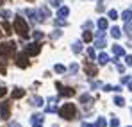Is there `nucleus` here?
<instances>
[{
	"mask_svg": "<svg viewBox=\"0 0 132 127\" xmlns=\"http://www.w3.org/2000/svg\"><path fill=\"white\" fill-rule=\"evenodd\" d=\"M59 115H61L63 118H66V120H73L75 115H77V109H75V106H73L71 102H68V104H64V106L59 109Z\"/></svg>",
	"mask_w": 132,
	"mask_h": 127,
	"instance_id": "obj_2",
	"label": "nucleus"
},
{
	"mask_svg": "<svg viewBox=\"0 0 132 127\" xmlns=\"http://www.w3.org/2000/svg\"><path fill=\"white\" fill-rule=\"evenodd\" d=\"M82 40H84V41H91V40H93V36H91V32H89V31H84Z\"/></svg>",
	"mask_w": 132,
	"mask_h": 127,
	"instance_id": "obj_24",
	"label": "nucleus"
},
{
	"mask_svg": "<svg viewBox=\"0 0 132 127\" xmlns=\"http://www.w3.org/2000/svg\"><path fill=\"white\" fill-rule=\"evenodd\" d=\"M14 50H16V45L11 43V41L0 45V56H2V57H11V56L14 54Z\"/></svg>",
	"mask_w": 132,
	"mask_h": 127,
	"instance_id": "obj_3",
	"label": "nucleus"
},
{
	"mask_svg": "<svg viewBox=\"0 0 132 127\" xmlns=\"http://www.w3.org/2000/svg\"><path fill=\"white\" fill-rule=\"evenodd\" d=\"M52 5H54V7H59V5H61V0H52Z\"/></svg>",
	"mask_w": 132,
	"mask_h": 127,
	"instance_id": "obj_35",
	"label": "nucleus"
},
{
	"mask_svg": "<svg viewBox=\"0 0 132 127\" xmlns=\"http://www.w3.org/2000/svg\"><path fill=\"white\" fill-rule=\"evenodd\" d=\"M39 52H41V43H30L25 48V54L27 56H38Z\"/></svg>",
	"mask_w": 132,
	"mask_h": 127,
	"instance_id": "obj_4",
	"label": "nucleus"
},
{
	"mask_svg": "<svg viewBox=\"0 0 132 127\" xmlns=\"http://www.w3.org/2000/svg\"><path fill=\"white\" fill-rule=\"evenodd\" d=\"M70 70H71V72H73V73H75V72H77V70H79V66H77V64H71V66H70Z\"/></svg>",
	"mask_w": 132,
	"mask_h": 127,
	"instance_id": "obj_37",
	"label": "nucleus"
},
{
	"mask_svg": "<svg viewBox=\"0 0 132 127\" xmlns=\"http://www.w3.org/2000/svg\"><path fill=\"white\" fill-rule=\"evenodd\" d=\"M32 36H34L36 40H41V38H43V32H39V31H36V32H32Z\"/></svg>",
	"mask_w": 132,
	"mask_h": 127,
	"instance_id": "obj_29",
	"label": "nucleus"
},
{
	"mask_svg": "<svg viewBox=\"0 0 132 127\" xmlns=\"http://www.w3.org/2000/svg\"><path fill=\"white\" fill-rule=\"evenodd\" d=\"M32 127H43L41 124H32Z\"/></svg>",
	"mask_w": 132,
	"mask_h": 127,
	"instance_id": "obj_42",
	"label": "nucleus"
},
{
	"mask_svg": "<svg viewBox=\"0 0 132 127\" xmlns=\"http://www.w3.org/2000/svg\"><path fill=\"white\" fill-rule=\"evenodd\" d=\"M23 95H25V89H22V88H18V89L13 91V99H22Z\"/></svg>",
	"mask_w": 132,
	"mask_h": 127,
	"instance_id": "obj_11",
	"label": "nucleus"
},
{
	"mask_svg": "<svg viewBox=\"0 0 132 127\" xmlns=\"http://www.w3.org/2000/svg\"><path fill=\"white\" fill-rule=\"evenodd\" d=\"M16 66H20V68H27V66H29L27 54H20V56L16 57Z\"/></svg>",
	"mask_w": 132,
	"mask_h": 127,
	"instance_id": "obj_5",
	"label": "nucleus"
},
{
	"mask_svg": "<svg viewBox=\"0 0 132 127\" xmlns=\"http://www.w3.org/2000/svg\"><path fill=\"white\" fill-rule=\"evenodd\" d=\"M125 34H127L129 38H132V25L129 23V21L125 23Z\"/></svg>",
	"mask_w": 132,
	"mask_h": 127,
	"instance_id": "obj_23",
	"label": "nucleus"
},
{
	"mask_svg": "<svg viewBox=\"0 0 132 127\" xmlns=\"http://www.w3.org/2000/svg\"><path fill=\"white\" fill-rule=\"evenodd\" d=\"M55 25H66V20L64 18H59V20H55Z\"/></svg>",
	"mask_w": 132,
	"mask_h": 127,
	"instance_id": "obj_33",
	"label": "nucleus"
},
{
	"mask_svg": "<svg viewBox=\"0 0 132 127\" xmlns=\"http://www.w3.org/2000/svg\"><path fill=\"white\" fill-rule=\"evenodd\" d=\"M98 63L100 64H107L109 63V56H107V54H100V56H98Z\"/></svg>",
	"mask_w": 132,
	"mask_h": 127,
	"instance_id": "obj_16",
	"label": "nucleus"
},
{
	"mask_svg": "<svg viewBox=\"0 0 132 127\" xmlns=\"http://www.w3.org/2000/svg\"><path fill=\"white\" fill-rule=\"evenodd\" d=\"M114 104H116V106H120V107H123V106H125L123 97H114Z\"/></svg>",
	"mask_w": 132,
	"mask_h": 127,
	"instance_id": "obj_22",
	"label": "nucleus"
},
{
	"mask_svg": "<svg viewBox=\"0 0 132 127\" xmlns=\"http://www.w3.org/2000/svg\"><path fill=\"white\" fill-rule=\"evenodd\" d=\"M52 127H59V125H52Z\"/></svg>",
	"mask_w": 132,
	"mask_h": 127,
	"instance_id": "obj_46",
	"label": "nucleus"
},
{
	"mask_svg": "<svg viewBox=\"0 0 132 127\" xmlns=\"http://www.w3.org/2000/svg\"><path fill=\"white\" fill-rule=\"evenodd\" d=\"M84 127H95V125H91V124H84Z\"/></svg>",
	"mask_w": 132,
	"mask_h": 127,
	"instance_id": "obj_43",
	"label": "nucleus"
},
{
	"mask_svg": "<svg viewBox=\"0 0 132 127\" xmlns=\"http://www.w3.org/2000/svg\"><path fill=\"white\" fill-rule=\"evenodd\" d=\"M54 70H55L57 73H63V72H64L66 68H64V66H63V64H55V66H54Z\"/></svg>",
	"mask_w": 132,
	"mask_h": 127,
	"instance_id": "obj_26",
	"label": "nucleus"
},
{
	"mask_svg": "<svg viewBox=\"0 0 132 127\" xmlns=\"http://www.w3.org/2000/svg\"><path fill=\"white\" fill-rule=\"evenodd\" d=\"M55 99H48V104H46V109L45 111H48V113H54V111H57V107H55Z\"/></svg>",
	"mask_w": 132,
	"mask_h": 127,
	"instance_id": "obj_9",
	"label": "nucleus"
},
{
	"mask_svg": "<svg viewBox=\"0 0 132 127\" xmlns=\"http://www.w3.org/2000/svg\"><path fill=\"white\" fill-rule=\"evenodd\" d=\"M0 4H4V0H0Z\"/></svg>",
	"mask_w": 132,
	"mask_h": 127,
	"instance_id": "obj_45",
	"label": "nucleus"
},
{
	"mask_svg": "<svg viewBox=\"0 0 132 127\" xmlns=\"http://www.w3.org/2000/svg\"><path fill=\"white\" fill-rule=\"evenodd\" d=\"M71 50H73V54H79V52L82 50V43L75 41V43H73V47H71Z\"/></svg>",
	"mask_w": 132,
	"mask_h": 127,
	"instance_id": "obj_15",
	"label": "nucleus"
},
{
	"mask_svg": "<svg viewBox=\"0 0 132 127\" xmlns=\"http://www.w3.org/2000/svg\"><path fill=\"white\" fill-rule=\"evenodd\" d=\"M45 102H43V99L41 97H34L32 99V106H43Z\"/></svg>",
	"mask_w": 132,
	"mask_h": 127,
	"instance_id": "obj_21",
	"label": "nucleus"
},
{
	"mask_svg": "<svg viewBox=\"0 0 132 127\" xmlns=\"http://www.w3.org/2000/svg\"><path fill=\"white\" fill-rule=\"evenodd\" d=\"M96 25H98V29H100V31H105V29H107V20H105V18H100Z\"/></svg>",
	"mask_w": 132,
	"mask_h": 127,
	"instance_id": "obj_17",
	"label": "nucleus"
},
{
	"mask_svg": "<svg viewBox=\"0 0 132 127\" xmlns=\"http://www.w3.org/2000/svg\"><path fill=\"white\" fill-rule=\"evenodd\" d=\"M127 64L132 66V56H127Z\"/></svg>",
	"mask_w": 132,
	"mask_h": 127,
	"instance_id": "obj_40",
	"label": "nucleus"
},
{
	"mask_svg": "<svg viewBox=\"0 0 132 127\" xmlns=\"http://www.w3.org/2000/svg\"><path fill=\"white\" fill-rule=\"evenodd\" d=\"M112 54H114L116 57H120V56H125V50H123V47H120V45H112Z\"/></svg>",
	"mask_w": 132,
	"mask_h": 127,
	"instance_id": "obj_10",
	"label": "nucleus"
},
{
	"mask_svg": "<svg viewBox=\"0 0 132 127\" xmlns=\"http://www.w3.org/2000/svg\"><path fill=\"white\" fill-rule=\"evenodd\" d=\"M2 29H4V32H5V34H9V32H11V27H9V23H2Z\"/></svg>",
	"mask_w": 132,
	"mask_h": 127,
	"instance_id": "obj_28",
	"label": "nucleus"
},
{
	"mask_svg": "<svg viewBox=\"0 0 132 127\" xmlns=\"http://www.w3.org/2000/svg\"><path fill=\"white\" fill-rule=\"evenodd\" d=\"M68 13H70V9H68V7H61V9L57 11V16H59V18H66V16H68Z\"/></svg>",
	"mask_w": 132,
	"mask_h": 127,
	"instance_id": "obj_12",
	"label": "nucleus"
},
{
	"mask_svg": "<svg viewBox=\"0 0 132 127\" xmlns=\"http://www.w3.org/2000/svg\"><path fill=\"white\" fill-rule=\"evenodd\" d=\"M61 34H63V32H61V31H55V32H54V34H52V38H54V40H55V38H59V36H61Z\"/></svg>",
	"mask_w": 132,
	"mask_h": 127,
	"instance_id": "obj_34",
	"label": "nucleus"
},
{
	"mask_svg": "<svg viewBox=\"0 0 132 127\" xmlns=\"http://www.w3.org/2000/svg\"><path fill=\"white\" fill-rule=\"evenodd\" d=\"M118 124H120L118 118H111V127H118Z\"/></svg>",
	"mask_w": 132,
	"mask_h": 127,
	"instance_id": "obj_31",
	"label": "nucleus"
},
{
	"mask_svg": "<svg viewBox=\"0 0 132 127\" xmlns=\"http://www.w3.org/2000/svg\"><path fill=\"white\" fill-rule=\"evenodd\" d=\"M30 122H32V124H39V122H43V115H39V113H36V115H32V118H30Z\"/></svg>",
	"mask_w": 132,
	"mask_h": 127,
	"instance_id": "obj_14",
	"label": "nucleus"
},
{
	"mask_svg": "<svg viewBox=\"0 0 132 127\" xmlns=\"http://www.w3.org/2000/svg\"><path fill=\"white\" fill-rule=\"evenodd\" d=\"M104 89H105V91H111V89H114V86H111V84H105V86H104Z\"/></svg>",
	"mask_w": 132,
	"mask_h": 127,
	"instance_id": "obj_36",
	"label": "nucleus"
},
{
	"mask_svg": "<svg viewBox=\"0 0 132 127\" xmlns=\"http://www.w3.org/2000/svg\"><path fill=\"white\" fill-rule=\"evenodd\" d=\"M121 18H123L125 21H130L132 20V11H129V9L123 11V13H121Z\"/></svg>",
	"mask_w": 132,
	"mask_h": 127,
	"instance_id": "obj_19",
	"label": "nucleus"
},
{
	"mask_svg": "<svg viewBox=\"0 0 132 127\" xmlns=\"http://www.w3.org/2000/svg\"><path fill=\"white\" fill-rule=\"evenodd\" d=\"M57 89H59V93H61V95H64V97H70V95H73V88H68V86L57 84Z\"/></svg>",
	"mask_w": 132,
	"mask_h": 127,
	"instance_id": "obj_6",
	"label": "nucleus"
},
{
	"mask_svg": "<svg viewBox=\"0 0 132 127\" xmlns=\"http://www.w3.org/2000/svg\"><path fill=\"white\" fill-rule=\"evenodd\" d=\"M105 125H107V122H105L104 116H100V118L96 120V124H95V127H105Z\"/></svg>",
	"mask_w": 132,
	"mask_h": 127,
	"instance_id": "obj_20",
	"label": "nucleus"
},
{
	"mask_svg": "<svg viewBox=\"0 0 132 127\" xmlns=\"http://www.w3.org/2000/svg\"><path fill=\"white\" fill-rule=\"evenodd\" d=\"M130 83V75H125V77H121V84H129Z\"/></svg>",
	"mask_w": 132,
	"mask_h": 127,
	"instance_id": "obj_30",
	"label": "nucleus"
},
{
	"mask_svg": "<svg viewBox=\"0 0 132 127\" xmlns=\"http://www.w3.org/2000/svg\"><path fill=\"white\" fill-rule=\"evenodd\" d=\"M5 91H7V89H5L4 86H0V97H4V95H5Z\"/></svg>",
	"mask_w": 132,
	"mask_h": 127,
	"instance_id": "obj_38",
	"label": "nucleus"
},
{
	"mask_svg": "<svg viewBox=\"0 0 132 127\" xmlns=\"http://www.w3.org/2000/svg\"><path fill=\"white\" fill-rule=\"evenodd\" d=\"M0 115H2V118H9V102L0 104Z\"/></svg>",
	"mask_w": 132,
	"mask_h": 127,
	"instance_id": "obj_8",
	"label": "nucleus"
},
{
	"mask_svg": "<svg viewBox=\"0 0 132 127\" xmlns=\"http://www.w3.org/2000/svg\"><path fill=\"white\" fill-rule=\"evenodd\" d=\"M105 45H107V43H105L104 38H96V41H95V47H96V48H104Z\"/></svg>",
	"mask_w": 132,
	"mask_h": 127,
	"instance_id": "obj_18",
	"label": "nucleus"
},
{
	"mask_svg": "<svg viewBox=\"0 0 132 127\" xmlns=\"http://www.w3.org/2000/svg\"><path fill=\"white\" fill-rule=\"evenodd\" d=\"M109 18H111V20H116V18H118V13H116L114 9H111V11H109Z\"/></svg>",
	"mask_w": 132,
	"mask_h": 127,
	"instance_id": "obj_27",
	"label": "nucleus"
},
{
	"mask_svg": "<svg viewBox=\"0 0 132 127\" xmlns=\"http://www.w3.org/2000/svg\"><path fill=\"white\" fill-rule=\"evenodd\" d=\"M111 36H112L114 40H118V38L121 36V31H120L118 27H112V29H111Z\"/></svg>",
	"mask_w": 132,
	"mask_h": 127,
	"instance_id": "obj_13",
	"label": "nucleus"
},
{
	"mask_svg": "<svg viewBox=\"0 0 132 127\" xmlns=\"http://www.w3.org/2000/svg\"><path fill=\"white\" fill-rule=\"evenodd\" d=\"M89 100H91V97H89V95H80V102H82V104H84V106H86V104H88Z\"/></svg>",
	"mask_w": 132,
	"mask_h": 127,
	"instance_id": "obj_25",
	"label": "nucleus"
},
{
	"mask_svg": "<svg viewBox=\"0 0 132 127\" xmlns=\"http://www.w3.org/2000/svg\"><path fill=\"white\" fill-rule=\"evenodd\" d=\"M129 89H130V91H132V81H130V83H129Z\"/></svg>",
	"mask_w": 132,
	"mask_h": 127,
	"instance_id": "obj_44",
	"label": "nucleus"
},
{
	"mask_svg": "<svg viewBox=\"0 0 132 127\" xmlns=\"http://www.w3.org/2000/svg\"><path fill=\"white\" fill-rule=\"evenodd\" d=\"M116 66H118V72H121V73H123V70H125V66H123V64H120V63L116 64Z\"/></svg>",
	"mask_w": 132,
	"mask_h": 127,
	"instance_id": "obj_39",
	"label": "nucleus"
},
{
	"mask_svg": "<svg viewBox=\"0 0 132 127\" xmlns=\"http://www.w3.org/2000/svg\"><path fill=\"white\" fill-rule=\"evenodd\" d=\"M14 31H16L22 38H27V36H29V25H27V21L23 20L22 16H16V18H14Z\"/></svg>",
	"mask_w": 132,
	"mask_h": 127,
	"instance_id": "obj_1",
	"label": "nucleus"
},
{
	"mask_svg": "<svg viewBox=\"0 0 132 127\" xmlns=\"http://www.w3.org/2000/svg\"><path fill=\"white\" fill-rule=\"evenodd\" d=\"M84 70H86V73L91 75V77H93V75H96V72H98V70H96V66H95V64H91V63H84Z\"/></svg>",
	"mask_w": 132,
	"mask_h": 127,
	"instance_id": "obj_7",
	"label": "nucleus"
},
{
	"mask_svg": "<svg viewBox=\"0 0 132 127\" xmlns=\"http://www.w3.org/2000/svg\"><path fill=\"white\" fill-rule=\"evenodd\" d=\"M4 18H11V13L9 11H4Z\"/></svg>",
	"mask_w": 132,
	"mask_h": 127,
	"instance_id": "obj_41",
	"label": "nucleus"
},
{
	"mask_svg": "<svg viewBox=\"0 0 132 127\" xmlns=\"http://www.w3.org/2000/svg\"><path fill=\"white\" fill-rule=\"evenodd\" d=\"M88 56L91 57V59H95V57H96V56H95V50H93V48H88Z\"/></svg>",
	"mask_w": 132,
	"mask_h": 127,
	"instance_id": "obj_32",
	"label": "nucleus"
}]
</instances>
